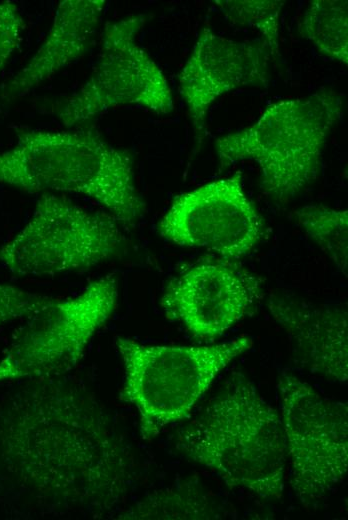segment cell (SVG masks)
<instances>
[{
  "label": "cell",
  "mask_w": 348,
  "mask_h": 520,
  "mask_svg": "<svg viewBox=\"0 0 348 520\" xmlns=\"http://www.w3.org/2000/svg\"><path fill=\"white\" fill-rule=\"evenodd\" d=\"M261 297L255 275L228 260L203 261L169 282L161 306L195 337L213 340L251 314Z\"/></svg>",
  "instance_id": "cell-11"
},
{
  "label": "cell",
  "mask_w": 348,
  "mask_h": 520,
  "mask_svg": "<svg viewBox=\"0 0 348 520\" xmlns=\"http://www.w3.org/2000/svg\"><path fill=\"white\" fill-rule=\"evenodd\" d=\"M0 183L30 193L86 196L128 229L146 210L130 153L93 130L21 131L0 152Z\"/></svg>",
  "instance_id": "cell-2"
},
{
  "label": "cell",
  "mask_w": 348,
  "mask_h": 520,
  "mask_svg": "<svg viewBox=\"0 0 348 520\" xmlns=\"http://www.w3.org/2000/svg\"><path fill=\"white\" fill-rule=\"evenodd\" d=\"M176 447L230 488L264 499L282 496L288 460L282 419L242 373H234L205 411L178 433Z\"/></svg>",
  "instance_id": "cell-3"
},
{
  "label": "cell",
  "mask_w": 348,
  "mask_h": 520,
  "mask_svg": "<svg viewBox=\"0 0 348 520\" xmlns=\"http://www.w3.org/2000/svg\"><path fill=\"white\" fill-rule=\"evenodd\" d=\"M271 53L262 41H236L204 27L179 75L182 96L200 144L206 115L223 94L240 87H266Z\"/></svg>",
  "instance_id": "cell-12"
},
{
  "label": "cell",
  "mask_w": 348,
  "mask_h": 520,
  "mask_svg": "<svg viewBox=\"0 0 348 520\" xmlns=\"http://www.w3.org/2000/svg\"><path fill=\"white\" fill-rule=\"evenodd\" d=\"M268 309L290 336L313 373L345 383L348 378L347 311L271 296Z\"/></svg>",
  "instance_id": "cell-13"
},
{
  "label": "cell",
  "mask_w": 348,
  "mask_h": 520,
  "mask_svg": "<svg viewBox=\"0 0 348 520\" xmlns=\"http://www.w3.org/2000/svg\"><path fill=\"white\" fill-rule=\"evenodd\" d=\"M214 3L231 23L257 30L272 56L279 53V23L284 1L216 0Z\"/></svg>",
  "instance_id": "cell-17"
},
{
  "label": "cell",
  "mask_w": 348,
  "mask_h": 520,
  "mask_svg": "<svg viewBox=\"0 0 348 520\" xmlns=\"http://www.w3.org/2000/svg\"><path fill=\"white\" fill-rule=\"evenodd\" d=\"M277 389L290 461V486L306 506L327 498L348 469V407L282 372Z\"/></svg>",
  "instance_id": "cell-9"
},
{
  "label": "cell",
  "mask_w": 348,
  "mask_h": 520,
  "mask_svg": "<svg viewBox=\"0 0 348 520\" xmlns=\"http://www.w3.org/2000/svg\"><path fill=\"white\" fill-rule=\"evenodd\" d=\"M342 116L343 100L332 90L273 103L252 125L215 141L220 168L254 161L263 192L285 201L317 178L327 138Z\"/></svg>",
  "instance_id": "cell-4"
},
{
  "label": "cell",
  "mask_w": 348,
  "mask_h": 520,
  "mask_svg": "<svg viewBox=\"0 0 348 520\" xmlns=\"http://www.w3.org/2000/svg\"><path fill=\"white\" fill-rule=\"evenodd\" d=\"M49 300L47 296L0 282V327L17 319H26Z\"/></svg>",
  "instance_id": "cell-18"
},
{
  "label": "cell",
  "mask_w": 348,
  "mask_h": 520,
  "mask_svg": "<svg viewBox=\"0 0 348 520\" xmlns=\"http://www.w3.org/2000/svg\"><path fill=\"white\" fill-rule=\"evenodd\" d=\"M117 300L112 274L91 281L74 296L50 298L13 335L0 359V382L56 378L72 370L113 314Z\"/></svg>",
  "instance_id": "cell-7"
},
{
  "label": "cell",
  "mask_w": 348,
  "mask_h": 520,
  "mask_svg": "<svg viewBox=\"0 0 348 520\" xmlns=\"http://www.w3.org/2000/svg\"><path fill=\"white\" fill-rule=\"evenodd\" d=\"M295 216L305 233L347 276L348 211L323 205H307L295 211Z\"/></svg>",
  "instance_id": "cell-16"
},
{
  "label": "cell",
  "mask_w": 348,
  "mask_h": 520,
  "mask_svg": "<svg viewBox=\"0 0 348 520\" xmlns=\"http://www.w3.org/2000/svg\"><path fill=\"white\" fill-rule=\"evenodd\" d=\"M24 26L18 6L8 0L0 2V69L18 47Z\"/></svg>",
  "instance_id": "cell-19"
},
{
  "label": "cell",
  "mask_w": 348,
  "mask_h": 520,
  "mask_svg": "<svg viewBox=\"0 0 348 520\" xmlns=\"http://www.w3.org/2000/svg\"><path fill=\"white\" fill-rule=\"evenodd\" d=\"M158 231L179 246L202 248L232 260L256 246L264 222L237 172L177 196L159 221Z\"/></svg>",
  "instance_id": "cell-10"
},
{
  "label": "cell",
  "mask_w": 348,
  "mask_h": 520,
  "mask_svg": "<svg viewBox=\"0 0 348 520\" xmlns=\"http://www.w3.org/2000/svg\"><path fill=\"white\" fill-rule=\"evenodd\" d=\"M302 37L333 60L348 64V3L346 0L310 2L298 25Z\"/></svg>",
  "instance_id": "cell-15"
},
{
  "label": "cell",
  "mask_w": 348,
  "mask_h": 520,
  "mask_svg": "<svg viewBox=\"0 0 348 520\" xmlns=\"http://www.w3.org/2000/svg\"><path fill=\"white\" fill-rule=\"evenodd\" d=\"M0 462L45 502L101 513L130 486L131 464L101 406L50 379L18 391L0 410Z\"/></svg>",
  "instance_id": "cell-1"
},
{
  "label": "cell",
  "mask_w": 348,
  "mask_h": 520,
  "mask_svg": "<svg viewBox=\"0 0 348 520\" xmlns=\"http://www.w3.org/2000/svg\"><path fill=\"white\" fill-rule=\"evenodd\" d=\"M115 345L124 367L121 399L137 410L140 434L150 440L186 418L216 376L253 341L168 346L118 336Z\"/></svg>",
  "instance_id": "cell-5"
},
{
  "label": "cell",
  "mask_w": 348,
  "mask_h": 520,
  "mask_svg": "<svg viewBox=\"0 0 348 520\" xmlns=\"http://www.w3.org/2000/svg\"><path fill=\"white\" fill-rule=\"evenodd\" d=\"M146 21L145 14H131L105 25L91 74L77 91L53 108L66 128L122 106H139L157 114L173 111L166 76L137 41Z\"/></svg>",
  "instance_id": "cell-8"
},
{
  "label": "cell",
  "mask_w": 348,
  "mask_h": 520,
  "mask_svg": "<svg viewBox=\"0 0 348 520\" xmlns=\"http://www.w3.org/2000/svg\"><path fill=\"white\" fill-rule=\"evenodd\" d=\"M106 5L105 0L59 2L44 41L7 82L2 96H23L82 57L98 33Z\"/></svg>",
  "instance_id": "cell-14"
},
{
  "label": "cell",
  "mask_w": 348,
  "mask_h": 520,
  "mask_svg": "<svg viewBox=\"0 0 348 520\" xmlns=\"http://www.w3.org/2000/svg\"><path fill=\"white\" fill-rule=\"evenodd\" d=\"M120 227L108 213L42 193L27 223L0 247V262L19 276L87 270L120 252L125 244Z\"/></svg>",
  "instance_id": "cell-6"
}]
</instances>
